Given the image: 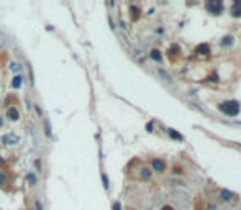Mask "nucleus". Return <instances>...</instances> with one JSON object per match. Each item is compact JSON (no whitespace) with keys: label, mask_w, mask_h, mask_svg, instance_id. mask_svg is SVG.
<instances>
[{"label":"nucleus","mask_w":241,"mask_h":210,"mask_svg":"<svg viewBox=\"0 0 241 210\" xmlns=\"http://www.w3.org/2000/svg\"><path fill=\"white\" fill-rule=\"evenodd\" d=\"M216 108L223 113V115L230 117V118H235L241 113V103L235 99H230V100H223L216 105Z\"/></svg>","instance_id":"f257e3e1"},{"label":"nucleus","mask_w":241,"mask_h":210,"mask_svg":"<svg viewBox=\"0 0 241 210\" xmlns=\"http://www.w3.org/2000/svg\"><path fill=\"white\" fill-rule=\"evenodd\" d=\"M205 10L210 13V15H221L225 10V3L221 2V0H210V2H207L205 3Z\"/></svg>","instance_id":"f03ea898"},{"label":"nucleus","mask_w":241,"mask_h":210,"mask_svg":"<svg viewBox=\"0 0 241 210\" xmlns=\"http://www.w3.org/2000/svg\"><path fill=\"white\" fill-rule=\"evenodd\" d=\"M193 52H195V56H210L212 54V46L208 45V43H200V45L195 46Z\"/></svg>","instance_id":"7ed1b4c3"},{"label":"nucleus","mask_w":241,"mask_h":210,"mask_svg":"<svg viewBox=\"0 0 241 210\" xmlns=\"http://www.w3.org/2000/svg\"><path fill=\"white\" fill-rule=\"evenodd\" d=\"M151 171H154V173H164L166 171V161L159 159V158H154L151 161Z\"/></svg>","instance_id":"20e7f679"},{"label":"nucleus","mask_w":241,"mask_h":210,"mask_svg":"<svg viewBox=\"0 0 241 210\" xmlns=\"http://www.w3.org/2000/svg\"><path fill=\"white\" fill-rule=\"evenodd\" d=\"M230 15L233 18H241V0H235L230 7Z\"/></svg>","instance_id":"39448f33"},{"label":"nucleus","mask_w":241,"mask_h":210,"mask_svg":"<svg viewBox=\"0 0 241 210\" xmlns=\"http://www.w3.org/2000/svg\"><path fill=\"white\" fill-rule=\"evenodd\" d=\"M164 131L167 133V136L171 138V140H174V141H184V136L177 130H174V128H164Z\"/></svg>","instance_id":"423d86ee"},{"label":"nucleus","mask_w":241,"mask_h":210,"mask_svg":"<svg viewBox=\"0 0 241 210\" xmlns=\"http://www.w3.org/2000/svg\"><path fill=\"white\" fill-rule=\"evenodd\" d=\"M218 197L223 200V202H230V200L235 197V192H233V190H230V189H220Z\"/></svg>","instance_id":"0eeeda50"},{"label":"nucleus","mask_w":241,"mask_h":210,"mask_svg":"<svg viewBox=\"0 0 241 210\" xmlns=\"http://www.w3.org/2000/svg\"><path fill=\"white\" fill-rule=\"evenodd\" d=\"M2 141L5 143V145H8V146H13V145H17V143L20 141V138H18L15 133H10V135L2 136Z\"/></svg>","instance_id":"6e6552de"},{"label":"nucleus","mask_w":241,"mask_h":210,"mask_svg":"<svg viewBox=\"0 0 241 210\" xmlns=\"http://www.w3.org/2000/svg\"><path fill=\"white\" fill-rule=\"evenodd\" d=\"M233 45H235V36L233 35H225L220 40V46L221 48H231Z\"/></svg>","instance_id":"1a4fd4ad"},{"label":"nucleus","mask_w":241,"mask_h":210,"mask_svg":"<svg viewBox=\"0 0 241 210\" xmlns=\"http://www.w3.org/2000/svg\"><path fill=\"white\" fill-rule=\"evenodd\" d=\"M149 58L154 61V63H163V52H161L158 48H153L149 51Z\"/></svg>","instance_id":"9d476101"},{"label":"nucleus","mask_w":241,"mask_h":210,"mask_svg":"<svg viewBox=\"0 0 241 210\" xmlns=\"http://www.w3.org/2000/svg\"><path fill=\"white\" fill-rule=\"evenodd\" d=\"M167 52H169V56H171V58H176V56H179L182 52V49H181V46H179L177 43H172V45L169 46Z\"/></svg>","instance_id":"9b49d317"},{"label":"nucleus","mask_w":241,"mask_h":210,"mask_svg":"<svg viewBox=\"0 0 241 210\" xmlns=\"http://www.w3.org/2000/svg\"><path fill=\"white\" fill-rule=\"evenodd\" d=\"M7 117L10 118L12 122H18V120H20V112H18L15 107H12V108H8V110H7Z\"/></svg>","instance_id":"f8f14e48"},{"label":"nucleus","mask_w":241,"mask_h":210,"mask_svg":"<svg viewBox=\"0 0 241 210\" xmlns=\"http://www.w3.org/2000/svg\"><path fill=\"white\" fill-rule=\"evenodd\" d=\"M158 72H159V76H161V77H163V80H166L167 84H174V79L171 77V74H169L166 69H163V68H161V69L158 71Z\"/></svg>","instance_id":"ddd939ff"},{"label":"nucleus","mask_w":241,"mask_h":210,"mask_svg":"<svg viewBox=\"0 0 241 210\" xmlns=\"http://www.w3.org/2000/svg\"><path fill=\"white\" fill-rule=\"evenodd\" d=\"M151 176H153V171H151V168H141V171H140V177L143 179V181H148Z\"/></svg>","instance_id":"4468645a"},{"label":"nucleus","mask_w":241,"mask_h":210,"mask_svg":"<svg viewBox=\"0 0 241 210\" xmlns=\"http://www.w3.org/2000/svg\"><path fill=\"white\" fill-rule=\"evenodd\" d=\"M205 82H210V84H218V82H220V77H218V74H216V72H213V74L207 76V77H205Z\"/></svg>","instance_id":"2eb2a0df"},{"label":"nucleus","mask_w":241,"mask_h":210,"mask_svg":"<svg viewBox=\"0 0 241 210\" xmlns=\"http://www.w3.org/2000/svg\"><path fill=\"white\" fill-rule=\"evenodd\" d=\"M130 12H131V18L136 21V20L140 18V8L136 7V5H131V7H130Z\"/></svg>","instance_id":"dca6fc26"},{"label":"nucleus","mask_w":241,"mask_h":210,"mask_svg":"<svg viewBox=\"0 0 241 210\" xmlns=\"http://www.w3.org/2000/svg\"><path fill=\"white\" fill-rule=\"evenodd\" d=\"M20 85H21V76H15L12 80V87L13 89H20Z\"/></svg>","instance_id":"f3484780"},{"label":"nucleus","mask_w":241,"mask_h":210,"mask_svg":"<svg viewBox=\"0 0 241 210\" xmlns=\"http://www.w3.org/2000/svg\"><path fill=\"white\" fill-rule=\"evenodd\" d=\"M43 123H44V133H46V136H51V126H49V120H48V118H44V120H43Z\"/></svg>","instance_id":"a211bd4d"},{"label":"nucleus","mask_w":241,"mask_h":210,"mask_svg":"<svg viewBox=\"0 0 241 210\" xmlns=\"http://www.w3.org/2000/svg\"><path fill=\"white\" fill-rule=\"evenodd\" d=\"M172 174L174 176H182L184 174V169L181 168V166H174V168H172Z\"/></svg>","instance_id":"6ab92c4d"},{"label":"nucleus","mask_w":241,"mask_h":210,"mask_svg":"<svg viewBox=\"0 0 241 210\" xmlns=\"http://www.w3.org/2000/svg\"><path fill=\"white\" fill-rule=\"evenodd\" d=\"M102 181H103V187L108 190V187H110V181H108V177H107L105 173H102Z\"/></svg>","instance_id":"aec40b11"},{"label":"nucleus","mask_w":241,"mask_h":210,"mask_svg":"<svg viewBox=\"0 0 241 210\" xmlns=\"http://www.w3.org/2000/svg\"><path fill=\"white\" fill-rule=\"evenodd\" d=\"M146 131H148V133H153L154 131V122H148V123H146Z\"/></svg>","instance_id":"412c9836"},{"label":"nucleus","mask_w":241,"mask_h":210,"mask_svg":"<svg viewBox=\"0 0 241 210\" xmlns=\"http://www.w3.org/2000/svg\"><path fill=\"white\" fill-rule=\"evenodd\" d=\"M26 179H28V181H30V182H31L33 185H35V184H36V176H35V174H33V173H28V176H26Z\"/></svg>","instance_id":"4be33fe9"},{"label":"nucleus","mask_w":241,"mask_h":210,"mask_svg":"<svg viewBox=\"0 0 241 210\" xmlns=\"http://www.w3.org/2000/svg\"><path fill=\"white\" fill-rule=\"evenodd\" d=\"M10 69L13 71V72H20L21 68H20V64H18V63H12V64H10Z\"/></svg>","instance_id":"5701e85b"},{"label":"nucleus","mask_w":241,"mask_h":210,"mask_svg":"<svg viewBox=\"0 0 241 210\" xmlns=\"http://www.w3.org/2000/svg\"><path fill=\"white\" fill-rule=\"evenodd\" d=\"M112 210H121V204L120 202H113L112 204Z\"/></svg>","instance_id":"b1692460"},{"label":"nucleus","mask_w":241,"mask_h":210,"mask_svg":"<svg viewBox=\"0 0 241 210\" xmlns=\"http://www.w3.org/2000/svg\"><path fill=\"white\" fill-rule=\"evenodd\" d=\"M35 166H36V169H38V171L43 169V164H41V161H40V159H36V161H35Z\"/></svg>","instance_id":"393cba45"},{"label":"nucleus","mask_w":241,"mask_h":210,"mask_svg":"<svg viewBox=\"0 0 241 210\" xmlns=\"http://www.w3.org/2000/svg\"><path fill=\"white\" fill-rule=\"evenodd\" d=\"M5 182H7V177H5V176H3V174H2V171H0V185H3Z\"/></svg>","instance_id":"a878e982"},{"label":"nucleus","mask_w":241,"mask_h":210,"mask_svg":"<svg viewBox=\"0 0 241 210\" xmlns=\"http://www.w3.org/2000/svg\"><path fill=\"white\" fill-rule=\"evenodd\" d=\"M35 205H36V210H44V208H43V205H41V202H40V200H36V204H35Z\"/></svg>","instance_id":"bb28decb"},{"label":"nucleus","mask_w":241,"mask_h":210,"mask_svg":"<svg viewBox=\"0 0 241 210\" xmlns=\"http://www.w3.org/2000/svg\"><path fill=\"white\" fill-rule=\"evenodd\" d=\"M161 210H176V208L171 207V205H163V208H161Z\"/></svg>","instance_id":"cd10ccee"},{"label":"nucleus","mask_w":241,"mask_h":210,"mask_svg":"<svg viewBox=\"0 0 241 210\" xmlns=\"http://www.w3.org/2000/svg\"><path fill=\"white\" fill-rule=\"evenodd\" d=\"M208 210H216V205L215 204H210L208 205Z\"/></svg>","instance_id":"c85d7f7f"},{"label":"nucleus","mask_w":241,"mask_h":210,"mask_svg":"<svg viewBox=\"0 0 241 210\" xmlns=\"http://www.w3.org/2000/svg\"><path fill=\"white\" fill-rule=\"evenodd\" d=\"M156 33H158V35H163L164 30H163V28H158V30H156Z\"/></svg>","instance_id":"c756f323"},{"label":"nucleus","mask_w":241,"mask_h":210,"mask_svg":"<svg viewBox=\"0 0 241 210\" xmlns=\"http://www.w3.org/2000/svg\"><path fill=\"white\" fill-rule=\"evenodd\" d=\"M233 125H238V126H241V122H233Z\"/></svg>","instance_id":"7c9ffc66"},{"label":"nucleus","mask_w":241,"mask_h":210,"mask_svg":"<svg viewBox=\"0 0 241 210\" xmlns=\"http://www.w3.org/2000/svg\"><path fill=\"white\" fill-rule=\"evenodd\" d=\"M2 123H3V122H2V118H0V126H2Z\"/></svg>","instance_id":"2f4dec72"},{"label":"nucleus","mask_w":241,"mask_h":210,"mask_svg":"<svg viewBox=\"0 0 241 210\" xmlns=\"http://www.w3.org/2000/svg\"><path fill=\"white\" fill-rule=\"evenodd\" d=\"M0 161H3V159H2V158H0Z\"/></svg>","instance_id":"473e14b6"},{"label":"nucleus","mask_w":241,"mask_h":210,"mask_svg":"<svg viewBox=\"0 0 241 210\" xmlns=\"http://www.w3.org/2000/svg\"><path fill=\"white\" fill-rule=\"evenodd\" d=\"M216 210H221V208H216Z\"/></svg>","instance_id":"72a5a7b5"}]
</instances>
